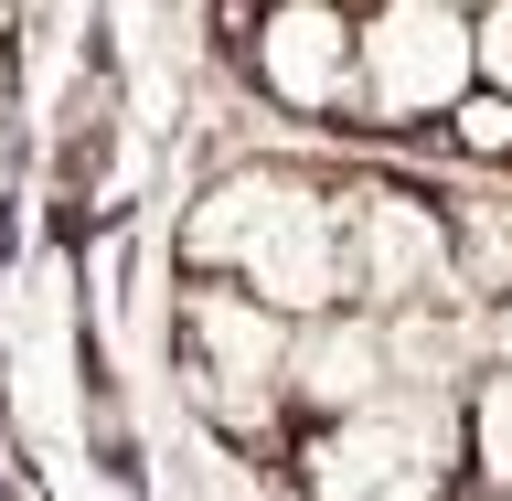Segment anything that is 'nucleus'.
Segmentation results:
<instances>
[{
    "label": "nucleus",
    "mask_w": 512,
    "mask_h": 501,
    "mask_svg": "<svg viewBox=\"0 0 512 501\" xmlns=\"http://www.w3.org/2000/svg\"><path fill=\"white\" fill-rule=\"evenodd\" d=\"M182 267L203 278H246L267 310L310 320L352 299V246H342V182L331 171H288V160H235L192 192L182 214Z\"/></svg>",
    "instance_id": "obj_1"
},
{
    "label": "nucleus",
    "mask_w": 512,
    "mask_h": 501,
    "mask_svg": "<svg viewBox=\"0 0 512 501\" xmlns=\"http://www.w3.org/2000/svg\"><path fill=\"white\" fill-rule=\"evenodd\" d=\"M299 491L310 501H448L459 491V395L384 384L342 416H310Z\"/></svg>",
    "instance_id": "obj_2"
},
{
    "label": "nucleus",
    "mask_w": 512,
    "mask_h": 501,
    "mask_svg": "<svg viewBox=\"0 0 512 501\" xmlns=\"http://www.w3.org/2000/svg\"><path fill=\"white\" fill-rule=\"evenodd\" d=\"M288 342H299L288 310H267L246 278H203L192 267V288H182V384H192V406L214 416L224 438H278Z\"/></svg>",
    "instance_id": "obj_3"
},
{
    "label": "nucleus",
    "mask_w": 512,
    "mask_h": 501,
    "mask_svg": "<svg viewBox=\"0 0 512 501\" xmlns=\"http://www.w3.org/2000/svg\"><path fill=\"white\" fill-rule=\"evenodd\" d=\"M480 86V32L459 0H374L363 11V118L352 128H438Z\"/></svg>",
    "instance_id": "obj_4"
},
{
    "label": "nucleus",
    "mask_w": 512,
    "mask_h": 501,
    "mask_svg": "<svg viewBox=\"0 0 512 501\" xmlns=\"http://www.w3.org/2000/svg\"><path fill=\"white\" fill-rule=\"evenodd\" d=\"M246 86L299 128L363 118V11H342V0H256L246 11Z\"/></svg>",
    "instance_id": "obj_5"
},
{
    "label": "nucleus",
    "mask_w": 512,
    "mask_h": 501,
    "mask_svg": "<svg viewBox=\"0 0 512 501\" xmlns=\"http://www.w3.org/2000/svg\"><path fill=\"white\" fill-rule=\"evenodd\" d=\"M342 246H352V299L363 310L459 299L448 288V192L406 182V171H352L342 182Z\"/></svg>",
    "instance_id": "obj_6"
},
{
    "label": "nucleus",
    "mask_w": 512,
    "mask_h": 501,
    "mask_svg": "<svg viewBox=\"0 0 512 501\" xmlns=\"http://www.w3.org/2000/svg\"><path fill=\"white\" fill-rule=\"evenodd\" d=\"M395 384V331L384 310L342 299V310H310L299 320V342H288V416H342L363 395Z\"/></svg>",
    "instance_id": "obj_7"
},
{
    "label": "nucleus",
    "mask_w": 512,
    "mask_h": 501,
    "mask_svg": "<svg viewBox=\"0 0 512 501\" xmlns=\"http://www.w3.org/2000/svg\"><path fill=\"white\" fill-rule=\"evenodd\" d=\"M448 288H459L470 310H491L512 288V171L448 192Z\"/></svg>",
    "instance_id": "obj_8"
},
{
    "label": "nucleus",
    "mask_w": 512,
    "mask_h": 501,
    "mask_svg": "<svg viewBox=\"0 0 512 501\" xmlns=\"http://www.w3.org/2000/svg\"><path fill=\"white\" fill-rule=\"evenodd\" d=\"M459 480L512 501V352H480V374L459 384Z\"/></svg>",
    "instance_id": "obj_9"
},
{
    "label": "nucleus",
    "mask_w": 512,
    "mask_h": 501,
    "mask_svg": "<svg viewBox=\"0 0 512 501\" xmlns=\"http://www.w3.org/2000/svg\"><path fill=\"white\" fill-rule=\"evenodd\" d=\"M438 150L459 160V171H512V96L502 86H470L438 118Z\"/></svg>",
    "instance_id": "obj_10"
},
{
    "label": "nucleus",
    "mask_w": 512,
    "mask_h": 501,
    "mask_svg": "<svg viewBox=\"0 0 512 501\" xmlns=\"http://www.w3.org/2000/svg\"><path fill=\"white\" fill-rule=\"evenodd\" d=\"M470 32H480V86H502V96H512V0H480Z\"/></svg>",
    "instance_id": "obj_11"
},
{
    "label": "nucleus",
    "mask_w": 512,
    "mask_h": 501,
    "mask_svg": "<svg viewBox=\"0 0 512 501\" xmlns=\"http://www.w3.org/2000/svg\"><path fill=\"white\" fill-rule=\"evenodd\" d=\"M480 342H491V352H512V288L491 299V310H480Z\"/></svg>",
    "instance_id": "obj_12"
},
{
    "label": "nucleus",
    "mask_w": 512,
    "mask_h": 501,
    "mask_svg": "<svg viewBox=\"0 0 512 501\" xmlns=\"http://www.w3.org/2000/svg\"><path fill=\"white\" fill-rule=\"evenodd\" d=\"M0 150H11V64H0Z\"/></svg>",
    "instance_id": "obj_13"
},
{
    "label": "nucleus",
    "mask_w": 512,
    "mask_h": 501,
    "mask_svg": "<svg viewBox=\"0 0 512 501\" xmlns=\"http://www.w3.org/2000/svg\"><path fill=\"white\" fill-rule=\"evenodd\" d=\"M342 11H374V0H342Z\"/></svg>",
    "instance_id": "obj_14"
},
{
    "label": "nucleus",
    "mask_w": 512,
    "mask_h": 501,
    "mask_svg": "<svg viewBox=\"0 0 512 501\" xmlns=\"http://www.w3.org/2000/svg\"><path fill=\"white\" fill-rule=\"evenodd\" d=\"M459 11H480V0H459Z\"/></svg>",
    "instance_id": "obj_15"
}]
</instances>
